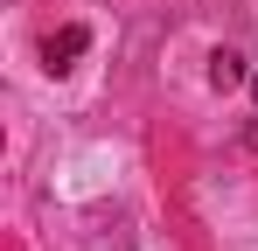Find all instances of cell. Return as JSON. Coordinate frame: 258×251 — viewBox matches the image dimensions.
I'll list each match as a JSON object with an SVG mask.
<instances>
[{
	"label": "cell",
	"instance_id": "1",
	"mask_svg": "<svg viewBox=\"0 0 258 251\" xmlns=\"http://www.w3.org/2000/svg\"><path fill=\"white\" fill-rule=\"evenodd\" d=\"M84 28H63V35H49L42 42V70H49V77H63V70H77V56H84Z\"/></svg>",
	"mask_w": 258,
	"mask_h": 251
},
{
	"label": "cell",
	"instance_id": "2",
	"mask_svg": "<svg viewBox=\"0 0 258 251\" xmlns=\"http://www.w3.org/2000/svg\"><path fill=\"white\" fill-rule=\"evenodd\" d=\"M210 84L216 91H237V84H244V56H237V49H216L210 56Z\"/></svg>",
	"mask_w": 258,
	"mask_h": 251
},
{
	"label": "cell",
	"instance_id": "3",
	"mask_svg": "<svg viewBox=\"0 0 258 251\" xmlns=\"http://www.w3.org/2000/svg\"><path fill=\"white\" fill-rule=\"evenodd\" d=\"M251 98H258V77H251Z\"/></svg>",
	"mask_w": 258,
	"mask_h": 251
}]
</instances>
